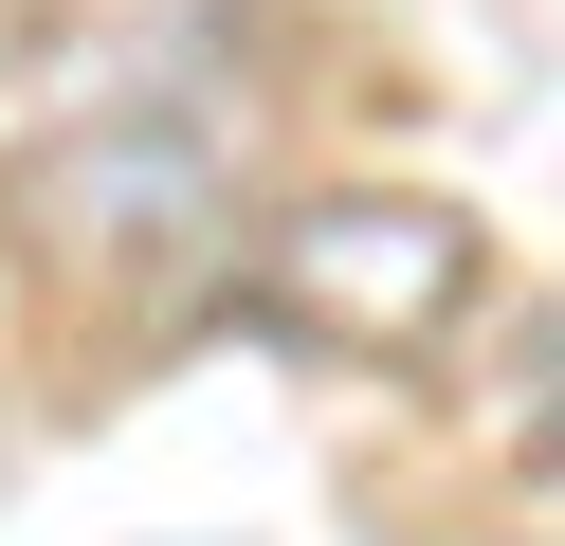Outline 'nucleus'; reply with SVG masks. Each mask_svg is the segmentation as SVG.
Here are the masks:
<instances>
[{
	"instance_id": "f257e3e1",
	"label": "nucleus",
	"mask_w": 565,
	"mask_h": 546,
	"mask_svg": "<svg viewBox=\"0 0 565 546\" xmlns=\"http://www.w3.org/2000/svg\"><path fill=\"white\" fill-rule=\"evenodd\" d=\"M274 310H292L310 346H347V364H419L475 310V218L402 201V182H347V201H310L292 237H274Z\"/></svg>"
},
{
	"instance_id": "f03ea898",
	"label": "nucleus",
	"mask_w": 565,
	"mask_h": 546,
	"mask_svg": "<svg viewBox=\"0 0 565 546\" xmlns=\"http://www.w3.org/2000/svg\"><path fill=\"white\" fill-rule=\"evenodd\" d=\"M220 164H237V128H220V109H164V92H128L110 128L55 164V201H74V218H164V237H183V218L220 201Z\"/></svg>"
}]
</instances>
